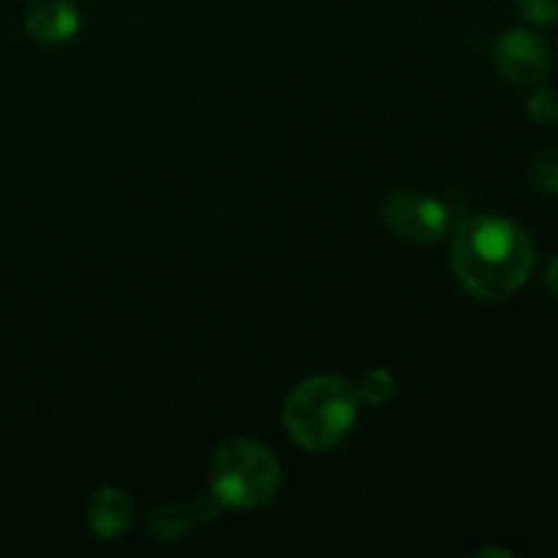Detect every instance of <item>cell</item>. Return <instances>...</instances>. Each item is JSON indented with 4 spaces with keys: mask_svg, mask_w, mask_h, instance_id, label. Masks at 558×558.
Here are the masks:
<instances>
[{
    "mask_svg": "<svg viewBox=\"0 0 558 558\" xmlns=\"http://www.w3.org/2000/svg\"><path fill=\"white\" fill-rule=\"evenodd\" d=\"M537 262L532 238L499 216L466 218L452 240V270L469 294L505 300L529 281Z\"/></svg>",
    "mask_w": 558,
    "mask_h": 558,
    "instance_id": "cell-1",
    "label": "cell"
},
{
    "mask_svg": "<svg viewBox=\"0 0 558 558\" xmlns=\"http://www.w3.org/2000/svg\"><path fill=\"white\" fill-rule=\"evenodd\" d=\"M357 414V390L341 376L319 374L289 392L283 403V428L305 450L327 452L352 434Z\"/></svg>",
    "mask_w": 558,
    "mask_h": 558,
    "instance_id": "cell-2",
    "label": "cell"
},
{
    "mask_svg": "<svg viewBox=\"0 0 558 558\" xmlns=\"http://www.w3.org/2000/svg\"><path fill=\"white\" fill-rule=\"evenodd\" d=\"M210 488L223 507L256 510L276 499L281 488V463L262 441H229L213 458Z\"/></svg>",
    "mask_w": 558,
    "mask_h": 558,
    "instance_id": "cell-3",
    "label": "cell"
},
{
    "mask_svg": "<svg viewBox=\"0 0 558 558\" xmlns=\"http://www.w3.org/2000/svg\"><path fill=\"white\" fill-rule=\"evenodd\" d=\"M387 229L409 243H436L450 229V213L436 196L423 191H396L381 202Z\"/></svg>",
    "mask_w": 558,
    "mask_h": 558,
    "instance_id": "cell-4",
    "label": "cell"
},
{
    "mask_svg": "<svg viewBox=\"0 0 558 558\" xmlns=\"http://www.w3.org/2000/svg\"><path fill=\"white\" fill-rule=\"evenodd\" d=\"M494 60L501 76L512 85H537L545 80L550 65L548 49L539 41V36L521 27H510L496 36Z\"/></svg>",
    "mask_w": 558,
    "mask_h": 558,
    "instance_id": "cell-5",
    "label": "cell"
},
{
    "mask_svg": "<svg viewBox=\"0 0 558 558\" xmlns=\"http://www.w3.org/2000/svg\"><path fill=\"white\" fill-rule=\"evenodd\" d=\"M85 518L96 537L118 539L134 523V501L125 490L114 488V485H104L87 499Z\"/></svg>",
    "mask_w": 558,
    "mask_h": 558,
    "instance_id": "cell-6",
    "label": "cell"
},
{
    "mask_svg": "<svg viewBox=\"0 0 558 558\" xmlns=\"http://www.w3.org/2000/svg\"><path fill=\"white\" fill-rule=\"evenodd\" d=\"M80 14L69 0H41L27 11L25 27L41 44H65L80 31Z\"/></svg>",
    "mask_w": 558,
    "mask_h": 558,
    "instance_id": "cell-7",
    "label": "cell"
},
{
    "mask_svg": "<svg viewBox=\"0 0 558 558\" xmlns=\"http://www.w3.org/2000/svg\"><path fill=\"white\" fill-rule=\"evenodd\" d=\"M360 398L371 407H385V403L392 401L396 396V376L387 374L385 368H374L365 374L363 385H360Z\"/></svg>",
    "mask_w": 558,
    "mask_h": 558,
    "instance_id": "cell-8",
    "label": "cell"
},
{
    "mask_svg": "<svg viewBox=\"0 0 558 558\" xmlns=\"http://www.w3.org/2000/svg\"><path fill=\"white\" fill-rule=\"evenodd\" d=\"M532 180L545 194H558V150H545L534 158Z\"/></svg>",
    "mask_w": 558,
    "mask_h": 558,
    "instance_id": "cell-9",
    "label": "cell"
},
{
    "mask_svg": "<svg viewBox=\"0 0 558 558\" xmlns=\"http://www.w3.org/2000/svg\"><path fill=\"white\" fill-rule=\"evenodd\" d=\"M518 14L532 25H556L558 0H515Z\"/></svg>",
    "mask_w": 558,
    "mask_h": 558,
    "instance_id": "cell-10",
    "label": "cell"
},
{
    "mask_svg": "<svg viewBox=\"0 0 558 558\" xmlns=\"http://www.w3.org/2000/svg\"><path fill=\"white\" fill-rule=\"evenodd\" d=\"M529 114L534 123L554 125L558 123V90H537L529 98Z\"/></svg>",
    "mask_w": 558,
    "mask_h": 558,
    "instance_id": "cell-11",
    "label": "cell"
},
{
    "mask_svg": "<svg viewBox=\"0 0 558 558\" xmlns=\"http://www.w3.org/2000/svg\"><path fill=\"white\" fill-rule=\"evenodd\" d=\"M545 283H548V292L554 294V298L558 300V259L550 262L548 276H545Z\"/></svg>",
    "mask_w": 558,
    "mask_h": 558,
    "instance_id": "cell-12",
    "label": "cell"
}]
</instances>
